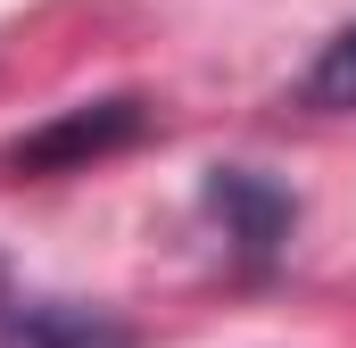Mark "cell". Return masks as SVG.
Listing matches in <instances>:
<instances>
[{"label":"cell","instance_id":"obj_1","mask_svg":"<svg viewBox=\"0 0 356 348\" xmlns=\"http://www.w3.org/2000/svg\"><path fill=\"white\" fill-rule=\"evenodd\" d=\"M141 133H149V100L116 91V100H83V108L50 116L42 133H25V141L8 150V166H17V174H67V166H91V158L133 150Z\"/></svg>","mask_w":356,"mask_h":348},{"label":"cell","instance_id":"obj_2","mask_svg":"<svg viewBox=\"0 0 356 348\" xmlns=\"http://www.w3.org/2000/svg\"><path fill=\"white\" fill-rule=\"evenodd\" d=\"M199 207L224 224V241L241 249V265H273L282 241L298 232V199H290L273 174H257V166H207Z\"/></svg>","mask_w":356,"mask_h":348},{"label":"cell","instance_id":"obj_3","mask_svg":"<svg viewBox=\"0 0 356 348\" xmlns=\"http://www.w3.org/2000/svg\"><path fill=\"white\" fill-rule=\"evenodd\" d=\"M0 348H133V324L83 299H8Z\"/></svg>","mask_w":356,"mask_h":348},{"label":"cell","instance_id":"obj_4","mask_svg":"<svg viewBox=\"0 0 356 348\" xmlns=\"http://www.w3.org/2000/svg\"><path fill=\"white\" fill-rule=\"evenodd\" d=\"M298 100H307V108H332V116L356 108V25H340V33L315 50V67L298 75Z\"/></svg>","mask_w":356,"mask_h":348},{"label":"cell","instance_id":"obj_5","mask_svg":"<svg viewBox=\"0 0 356 348\" xmlns=\"http://www.w3.org/2000/svg\"><path fill=\"white\" fill-rule=\"evenodd\" d=\"M0 307H8V265H0Z\"/></svg>","mask_w":356,"mask_h":348}]
</instances>
